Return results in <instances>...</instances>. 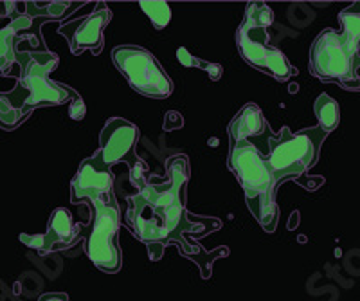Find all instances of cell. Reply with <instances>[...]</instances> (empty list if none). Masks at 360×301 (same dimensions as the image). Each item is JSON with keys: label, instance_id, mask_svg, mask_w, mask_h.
<instances>
[{"label": "cell", "instance_id": "1", "mask_svg": "<svg viewBox=\"0 0 360 301\" xmlns=\"http://www.w3.org/2000/svg\"><path fill=\"white\" fill-rule=\"evenodd\" d=\"M189 181V161L186 155H173L166 161V181H146L137 193L128 197L127 224L135 238L144 243H176L179 251L220 229L218 219L191 217L186 210V190Z\"/></svg>", "mask_w": 360, "mask_h": 301}, {"label": "cell", "instance_id": "2", "mask_svg": "<svg viewBox=\"0 0 360 301\" xmlns=\"http://www.w3.org/2000/svg\"><path fill=\"white\" fill-rule=\"evenodd\" d=\"M56 54L51 51H29L17 47L20 72L17 85L0 92V128L15 130L40 107H60L69 103L78 92L65 83L53 82L49 75L58 67Z\"/></svg>", "mask_w": 360, "mask_h": 301}, {"label": "cell", "instance_id": "3", "mask_svg": "<svg viewBox=\"0 0 360 301\" xmlns=\"http://www.w3.org/2000/svg\"><path fill=\"white\" fill-rule=\"evenodd\" d=\"M326 137L328 132L319 124L295 134L290 132L288 127H283L279 134H272L269 127L262 136L252 137L249 143L269 161L276 184L279 186L290 179H301L308 169L314 168L319 161L321 146Z\"/></svg>", "mask_w": 360, "mask_h": 301}, {"label": "cell", "instance_id": "4", "mask_svg": "<svg viewBox=\"0 0 360 301\" xmlns=\"http://www.w3.org/2000/svg\"><path fill=\"white\" fill-rule=\"evenodd\" d=\"M227 166L245 193L247 207L266 233L278 227L279 210L276 206V179L269 161L249 141L231 143Z\"/></svg>", "mask_w": 360, "mask_h": 301}, {"label": "cell", "instance_id": "5", "mask_svg": "<svg viewBox=\"0 0 360 301\" xmlns=\"http://www.w3.org/2000/svg\"><path fill=\"white\" fill-rule=\"evenodd\" d=\"M308 69L319 82L360 92V47L335 30H323L310 47Z\"/></svg>", "mask_w": 360, "mask_h": 301}, {"label": "cell", "instance_id": "6", "mask_svg": "<svg viewBox=\"0 0 360 301\" xmlns=\"http://www.w3.org/2000/svg\"><path fill=\"white\" fill-rule=\"evenodd\" d=\"M89 204L92 219L85 231L82 229V236H85V252L99 271L115 274L123 265V255L117 242L121 210L115 200V193L96 198Z\"/></svg>", "mask_w": 360, "mask_h": 301}, {"label": "cell", "instance_id": "7", "mask_svg": "<svg viewBox=\"0 0 360 301\" xmlns=\"http://www.w3.org/2000/svg\"><path fill=\"white\" fill-rule=\"evenodd\" d=\"M112 60L135 92L146 98L164 99L173 92V82L150 51L137 46H119Z\"/></svg>", "mask_w": 360, "mask_h": 301}, {"label": "cell", "instance_id": "8", "mask_svg": "<svg viewBox=\"0 0 360 301\" xmlns=\"http://www.w3.org/2000/svg\"><path fill=\"white\" fill-rule=\"evenodd\" d=\"M137 141H139V130L134 123L123 120V117H112L105 123L101 134H99L98 153L108 168L119 165V162H127L130 168L131 182L139 190L148 179L144 177L146 165L135 153Z\"/></svg>", "mask_w": 360, "mask_h": 301}, {"label": "cell", "instance_id": "9", "mask_svg": "<svg viewBox=\"0 0 360 301\" xmlns=\"http://www.w3.org/2000/svg\"><path fill=\"white\" fill-rule=\"evenodd\" d=\"M112 20V11L107 6L99 2L98 9L90 15L82 18H72L69 22H63L60 25L58 33L65 37L69 41L70 53L82 54L90 51L92 54H101L103 44H105V30Z\"/></svg>", "mask_w": 360, "mask_h": 301}, {"label": "cell", "instance_id": "10", "mask_svg": "<svg viewBox=\"0 0 360 301\" xmlns=\"http://www.w3.org/2000/svg\"><path fill=\"white\" fill-rule=\"evenodd\" d=\"M114 182L115 175L112 168H108L96 152L94 155L86 157L74 175L70 182V203H92L96 198L108 197L114 193Z\"/></svg>", "mask_w": 360, "mask_h": 301}, {"label": "cell", "instance_id": "11", "mask_svg": "<svg viewBox=\"0 0 360 301\" xmlns=\"http://www.w3.org/2000/svg\"><path fill=\"white\" fill-rule=\"evenodd\" d=\"M18 238L27 248L34 249L40 256H45L49 252L63 251V249L76 245L78 240L82 238V226L76 224L72 214L65 207H56L51 213L45 235H25V233H22Z\"/></svg>", "mask_w": 360, "mask_h": 301}, {"label": "cell", "instance_id": "12", "mask_svg": "<svg viewBox=\"0 0 360 301\" xmlns=\"http://www.w3.org/2000/svg\"><path fill=\"white\" fill-rule=\"evenodd\" d=\"M236 47L242 54V58L254 69L265 72V63L269 58L272 44H270V33L266 27L252 25L249 22L240 24L236 30Z\"/></svg>", "mask_w": 360, "mask_h": 301}, {"label": "cell", "instance_id": "13", "mask_svg": "<svg viewBox=\"0 0 360 301\" xmlns=\"http://www.w3.org/2000/svg\"><path fill=\"white\" fill-rule=\"evenodd\" d=\"M34 25V18L29 15H20L18 18L0 30V76L9 78L13 67L17 65V41L18 40H34L29 30Z\"/></svg>", "mask_w": 360, "mask_h": 301}, {"label": "cell", "instance_id": "14", "mask_svg": "<svg viewBox=\"0 0 360 301\" xmlns=\"http://www.w3.org/2000/svg\"><path fill=\"white\" fill-rule=\"evenodd\" d=\"M269 128L262 108L256 103H247L238 110L236 116L229 123V139L231 143H240V141H250L252 137H258Z\"/></svg>", "mask_w": 360, "mask_h": 301}, {"label": "cell", "instance_id": "15", "mask_svg": "<svg viewBox=\"0 0 360 301\" xmlns=\"http://www.w3.org/2000/svg\"><path fill=\"white\" fill-rule=\"evenodd\" d=\"M179 252L180 255H184L186 258H189V260L195 262V264H198V267H200V272H202V278H204V280H209V278H211V267H213V262L218 260V258H221V256L229 255V248H225L224 245V248H218L217 251L209 252L191 238L189 240V248Z\"/></svg>", "mask_w": 360, "mask_h": 301}, {"label": "cell", "instance_id": "16", "mask_svg": "<svg viewBox=\"0 0 360 301\" xmlns=\"http://www.w3.org/2000/svg\"><path fill=\"white\" fill-rule=\"evenodd\" d=\"M78 2H25V15L40 20H60V17L76 9Z\"/></svg>", "mask_w": 360, "mask_h": 301}, {"label": "cell", "instance_id": "17", "mask_svg": "<svg viewBox=\"0 0 360 301\" xmlns=\"http://www.w3.org/2000/svg\"><path fill=\"white\" fill-rule=\"evenodd\" d=\"M314 112L319 121V127L324 132H333L340 123V108L335 99L330 98L328 94H321L315 99Z\"/></svg>", "mask_w": 360, "mask_h": 301}, {"label": "cell", "instance_id": "18", "mask_svg": "<svg viewBox=\"0 0 360 301\" xmlns=\"http://www.w3.org/2000/svg\"><path fill=\"white\" fill-rule=\"evenodd\" d=\"M265 75L272 76L276 82H290L292 76H297V69L288 62V58L278 47H272L265 63Z\"/></svg>", "mask_w": 360, "mask_h": 301}, {"label": "cell", "instance_id": "19", "mask_svg": "<svg viewBox=\"0 0 360 301\" xmlns=\"http://www.w3.org/2000/svg\"><path fill=\"white\" fill-rule=\"evenodd\" d=\"M339 22L342 25L340 34L349 44H353L355 47H360V2L342 9L339 13Z\"/></svg>", "mask_w": 360, "mask_h": 301}, {"label": "cell", "instance_id": "20", "mask_svg": "<svg viewBox=\"0 0 360 301\" xmlns=\"http://www.w3.org/2000/svg\"><path fill=\"white\" fill-rule=\"evenodd\" d=\"M139 6L146 13V17L152 20L155 30H164L172 22V9H169L168 2H148V0H143V2H139Z\"/></svg>", "mask_w": 360, "mask_h": 301}, {"label": "cell", "instance_id": "21", "mask_svg": "<svg viewBox=\"0 0 360 301\" xmlns=\"http://www.w3.org/2000/svg\"><path fill=\"white\" fill-rule=\"evenodd\" d=\"M243 22H249L252 25H259V27L270 30L272 24H274V13H272V9L269 6L263 4V2H250V4H247Z\"/></svg>", "mask_w": 360, "mask_h": 301}, {"label": "cell", "instance_id": "22", "mask_svg": "<svg viewBox=\"0 0 360 301\" xmlns=\"http://www.w3.org/2000/svg\"><path fill=\"white\" fill-rule=\"evenodd\" d=\"M85 103H83L82 96H76L74 99H70L69 101V116L72 117L74 121H82L83 117H85Z\"/></svg>", "mask_w": 360, "mask_h": 301}, {"label": "cell", "instance_id": "23", "mask_svg": "<svg viewBox=\"0 0 360 301\" xmlns=\"http://www.w3.org/2000/svg\"><path fill=\"white\" fill-rule=\"evenodd\" d=\"M197 67H200L202 70H205L209 75V78L213 79V82H217V79L221 78V72H224V69H221L220 63H207L204 62V60L197 58Z\"/></svg>", "mask_w": 360, "mask_h": 301}, {"label": "cell", "instance_id": "24", "mask_svg": "<svg viewBox=\"0 0 360 301\" xmlns=\"http://www.w3.org/2000/svg\"><path fill=\"white\" fill-rule=\"evenodd\" d=\"M184 120L180 116L179 112H168L166 114V121H164V130H176V128H182Z\"/></svg>", "mask_w": 360, "mask_h": 301}, {"label": "cell", "instance_id": "25", "mask_svg": "<svg viewBox=\"0 0 360 301\" xmlns=\"http://www.w3.org/2000/svg\"><path fill=\"white\" fill-rule=\"evenodd\" d=\"M176 58L180 60V63L186 67H197V58L193 56V54L188 53V49H184V47H180L179 51H176Z\"/></svg>", "mask_w": 360, "mask_h": 301}, {"label": "cell", "instance_id": "26", "mask_svg": "<svg viewBox=\"0 0 360 301\" xmlns=\"http://www.w3.org/2000/svg\"><path fill=\"white\" fill-rule=\"evenodd\" d=\"M38 301H69L65 293H45L38 297Z\"/></svg>", "mask_w": 360, "mask_h": 301}, {"label": "cell", "instance_id": "27", "mask_svg": "<svg viewBox=\"0 0 360 301\" xmlns=\"http://www.w3.org/2000/svg\"><path fill=\"white\" fill-rule=\"evenodd\" d=\"M148 245V252H150V258L152 260H160V256H162V243H146Z\"/></svg>", "mask_w": 360, "mask_h": 301}]
</instances>
